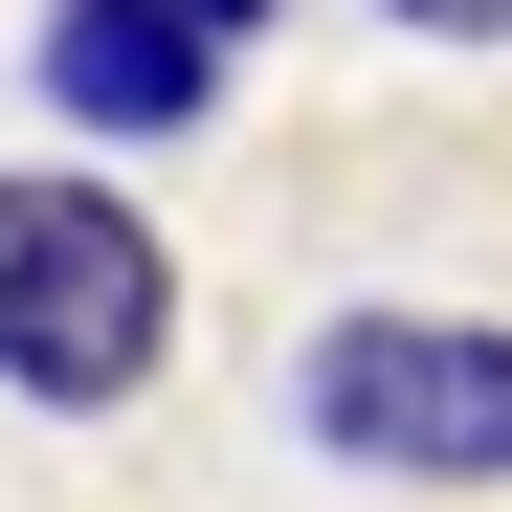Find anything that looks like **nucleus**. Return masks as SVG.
<instances>
[{"mask_svg": "<svg viewBox=\"0 0 512 512\" xmlns=\"http://www.w3.org/2000/svg\"><path fill=\"white\" fill-rule=\"evenodd\" d=\"M179 357V268L90 179H0V379L23 401H134Z\"/></svg>", "mask_w": 512, "mask_h": 512, "instance_id": "f257e3e1", "label": "nucleus"}, {"mask_svg": "<svg viewBox=\"0 0 512 512\" xmlns=\"http://www.w3.org/2000/svg\"><path fill=\"white\" fill-rule=\"evenodd\" d=\"M312 446H334V468H401V490H490V468H512V334L334 312V334H312Z\"/></svg>", "mask_w": 512, "mask_h": 512, "instance_id": "f03ea898", "label": "nucleus"}, {"mask_svg": "<svg viewBox=\"0 0 512 512\" xmlns=\"http://www.w3.org/2000/svg\"><path fill=\"white\" fill-rule=\"evenodd\" d=\"M45 90H67V112H112V134H201L223 23H201V0H67V23H45Z\"/></svg>", "mask_w": 512, "mask_h": 512, "instance_id": "7ed1b4c3", "label": "nucleus"}, {"mask_svg": "<svg viewBox=\"0 0 512 512\" xmlns=\"http://www.w3.org/2000/svg\"><path fill=\"white\" fill-rule=\"evenodd\" d=\"M401 23H468V45H512V0H401Z\"/></svg>", "mask_w": 512, "mask_h": 512, "instance_id": "20e7f679", "label": "nucleus"}, {"mask_svg": "<svg viewBox=\"0 0 512 512\" xmlns=\"http://www.w3.org/2000/svg\"><path fill=\"white\" fill-rule=\"evenodd\" d=\"M201 23H245V0H201Z\"/></svg>", "mask_w": 512, "mask_h": 512, "instance_id": "39448f33", "label": "nucleus"}]
</instances>
